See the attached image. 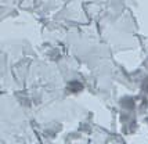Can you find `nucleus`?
<instances>
[]
</instances>
